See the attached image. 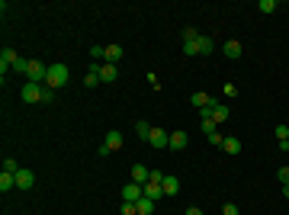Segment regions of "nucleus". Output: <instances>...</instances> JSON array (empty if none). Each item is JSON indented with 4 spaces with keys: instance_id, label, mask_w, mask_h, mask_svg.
<instances>
[{
    "instance_id": "nucleus-32",
    "label": "nucleus",
    "mask_w": 289,
    "mask_h": 215,
    "mask_svg": "<svg viewBox=\"0 0 289 215\" xmlns=\"http://www.w3.org/2000/svg\"><path fill=\"white\" fill-rule=\"evenodd\" d=\"M276 138H280V141H283V138H289V125H283V122L276 125Z\"/></svg>"
},
{
    "instance_id": "nucleus-25",
    "label": "nucleus",
    "mask_w": 289,
    "mask_h": 215,
    "mask_svg": "<svg viewBox=\"0 0 289 215\" xmlns=\"http://www.w3.org/2000/svg\"><path fill=\"white\" fill-rule=\"evenodd\" d=\"M260 10H264V13H276L280 3H276V0H260Z\"/></svg>"
},
{
    "instance_id": "nucleus-16",
    "label": "nucleus",
    "mask_w": 289,
    "mask_h": 215,
    "mask_svg": "<svg viewBox=\"0 0 289 215\" xmlns=\"http://www.w3.org/2000/svg\"><path fill=\"white\" fill-rule=\"evenodd\" d=\"M228 116H231V109L225 106V103H212V119H215V125H219V122H225Z\"/></svg>"
},
{
    "instance_id": "nucleus-30",
    "label": "nucleus",
    "mask_w": 289,
    "mask_h": 215,
    "mask_svg": "<svg viewBox=\"0 0 289 215\" xmlns=\"http://www.w3.org/2000/svg\"><path fill=\"white\" fill-rule=\"evenodd\" d=\"M55 100V90L52 87H42V103H52Z\"/></svg>"
},
{
    "instance_id": "nucleus-2",
    "label": "nucleus",
    "mask_w": 289,
    "mask_h": 215,
    "mask_svg": "<svg viewBox=\"0 0 289 215\" xmlns=\"http://www.w3.org/2000/svg\"><path fill=\"white\" fill-rule=\"evenodd\" d=\"M45 74H48V64H42V61H36V58H29V71H26L29 84H45Z\"/></svg>"
},
{
    "instance_id": "nucleus-12",
    "label": "nucleus",
    "mask_w": 289,
    "mask_h": 215,
    "mask_svg": "<svg viewBox=\"0 0 289 215\" xmlns=\"http://www.w3.org/2000/svg\"><path fill=\"white\" fill-rule=\"evenodd\" d=\"M116 77H119V68H116V64H100V80H103V84H113Z\"/></svg>"
},
{
    "instance_id": "nucleus-9",
    "label": "nucleus",
    "mask_w": 289,
    "mask_h": 215,
    "mask_svg": "<svg viewBox=\"0 0 289 215\" xmlns=\"http://www.w3.org/2000/svg\"><path fill=\"white\" fill-rule=\"evenodd\" d=\"M151 180V170L144 167V164H132V183H138V186H144Z\"/></svg>"
},
{
    "instance_id": "nucleus-23",
    "label": "nucleus",
    "mask_w": 289,
    "mask_h": 215,
    "mask_svg": "<svg viewBox=\"0 0 289 215\" xmlns=\"http://www.w3.org/2000/svg\"><path fill=\"white\" fill-rule=\"evenodd\" d=\"M135 135H138V138H144V141H148V138H151V125L144 122V119H142V122H135Z\"/></svg>"
},
{
    "instance_id": "nucleus-11",
    "label": "nucleus",
    "mask_w": 289,
    "mask_h": 215,
    "mask_svg": "<svg viewBox=\"0 0 289 215\" xmlns=\"http://www.w3.org/2000/svg\"><path fill=\"white\" fill-rule=\"evenodd\" d=\"M222 52H225V58H231V61H235V58H241V55H244V48H241V42L228 39V42L222 45Z\"/></svg>"
},
{
    "instance_id": "nucleus-19",
    "label": "nucleus",
    "mask_w": 289,
    "mask_h": 215,
    "mask_svg": "<svg viewBox=\"0 0 289 215\" xmlns=\"http://www.w3.org/2000/svg\"><path fill=\"white\" fill-rule=\"evenodd\" d=\"M138 215H154V199H148V196H142V199L135 202Z\"/></svg>"
},
{
    "instance_id": "nucleus-13",
    "label": "nucleus",
    "mask_w": 289,
    "mask_h": 215,
    "mask_svg": "<svg viewBox=\"0 0 289 215\" xmlns=\"http://www.w3.org/2000/svg\"><path fill=\"white\" fill-rule=\"evenodd\" d=\"M122 55H125V48H122V45H106L103 58H106V64H116V61H122Z\"/></svg>"
},
{
    "instance_id": "nucleus-1",
    "label": "nucleus",
    "mask_w": 289,
    "mask_h": 215,
    "mask_svg": "<svg viewBox=\"0 0 289 215\" xmlns=\"http://www.w3.org/2000/svg\"><path fill=\"white\" fill-rule=\"evenodd\" d=\"M68 77H71L68 64L55 61V64H48V74H45V87H52V90H58V87H64V84H68Z\"/></svg>"
},
{
    "instance_id": "nucleus-5",
    "label": "nucleus",
    "mask_w": 289,
    "mask_h": 215,
    "mask_svg": "<svg viewBox=\"0 0 289 215\" xmlns=\"http://www.w3.org/2000/svg\"><path fill=\"white\" fill-rule=\"evenodd\" d=\"M42 87H45V84H26L23 93H20L23 103H42Z\"/></svg>"
},
{
    "instance_id": "nucleus-21",
    "label": "nucleus",
    "mask_w": 289,
    "mask_h": 215,
    "mask_svg": "<svg viewBox=\"0 0 289 215\" xmlns=\"http://www.w3.org/2000/svg\"><path fill=\"white\" fill-rule=\"evenodd\" d=\"M0 190H3V193L16 190V174H7V170H3V174H0Z\"/></svg>"
},
{
    "instance_id": "nucleus-22",
    "label": "nucleus",
    "mask_w": 289,
    "mask_h": 215,
    "mask_svg": "<svg viewBox=\"0 0 289 215\" xmlns=\"http://www.w3.org/2000/svg\"><path fill=\"white\" fill-rule=\"evenodd\" d=\"M84 84L87 87H100V84H103V80H100V64H93V68H90V74L84 77Z\"/></svg>"
},
{
    "instance_id": "nucleus-7",
    "label": "nucleus",
    "mask_w": 289,
    "mask_h": 215,
    "mask_svg": "<svg viewBox=\"0 0 289 215\" xmlns=\"http://www.w3.org/2000/svg\"><path fill=\"white\" fill-rule=\"evenodd\" d=\"M142 196H144V186H138V183L122 186V202H138Z\"/></svg>"
},
{
    "instance_id": "nucleus-17",
    "label": "nucleus",
    "mask_w": 289,
    "mask_h": 215,
    "mask_svg": "<svg viewBox=\"0 0 289 215\" xmlns=\"http://www.w3.org/2000/svg\"><path fill=\"white\" fill-rule=\"evenodd\" d=\"M186 148V132H170V151H183Z\"/></svg>"
},
{
    "instance_id": "nucleus-18",
    "label": "nucleus",
    "mask_w": 289,
    "mask_h": 215,
    "mask_svg": "<svg viewBox=\"0 0 289 215\" xmlns=\"http://www.w3.org/2000/svg\"><path fill=\"white\" fill-rule=\"evenodd\" d=\"M222 151L225 154H241V141H238L235 135H228V138L222 141Z\"/></svg>"
},
{
    "instance_id": "nucleus-36",
    "label": "nucleus",
    "mask_w": 289,
    "mask_h": 215,
    "mask_svg": "<svg viewBox=\"0 0 289 215\" xmlns=\"http://www.w3.org/2000/svg\"><path fill=\"white\" fill-rule=\"evenodd\" d=\"M186 215H203V209H199V206H190V209H186Z\"/></svg>"
},
{
    "instance_id": "nucleus-37",
    "label": "nucleus",
    "mask_w": 289,
    "mask_h": 215,
    "mask_svg": "<svg viewBox=\"0 0 289 215\" xmlns=\"http://www.w3.org/2000/svg\"><path fill=\"white\" fill-rule=\"evenodd\" d=\"M283 196H286V199H289V183H283Z\"/></svg>"
},
{
    "instance_id": "nucleus-8",
    "label": "nucleus",
    "mask_w": 289,
    "mask_h": 215,
    "mask_svg": "<svg viewBox=\"0 0 289 215\" xmlns=\"http://www.w3.org/2000/svg\"><path fill=\"white\" fill-rule=\"evenodd\" d=\"M32 183H36V174H32V170H26V167L16 170V190H29Z\"/></svg>"
},
{
    "instance_id": "nucleus-10",
    "label": "nucleus",
    "mask_w": 289,
    "mask_h": 215,
    "mask_svg": "<svg viewBox=\"0 0 289 215\" xmlns=\"http://www.w3.org/2000/svg\"><path fill=\"white\" fill-rule=\"evenodd\" d=\"M161 183H164V180H148V183H144V196L158 202L161 196H164V186H161Z\"/></svg>"
},
{
    "instance_id": "nucleus-6",
    "label": "nucleus",
    "mask_w": 289,
    "mask_h": 215,
    "mask_svg": "<svg viewBox=\"0 0 289 215\" xmlns=\"http://www.w3.org/2000/svg\"><path fill=\"white\" fill-rule=\"evenodd\" d=\"M151 148H170V132L164 129H151V138H148Z\"/></svg>"
},
{
    "instance_id": "nucleus-20",
    "label": "nucleus",
    "mask_w": 289,
    "mask_h": 215,
    "mask_svg": "<svg viewBox=\"0 0 289 215\" xmlns=\"http://www.w3.org/2000/svg\"><path fill=\"white\" fill-rule=\"evenodd\" d=\"M196 48H199V55H212V36H199L196 39Z\"/></svg>"
},
{
    "instance_id": "nucleus-35",
    "label": "nucleus",
    "mask_w": 289,
    "mask_h": 215,
    "mask_svg": "<svg viewBox=\"0 0 289 215\" xmlns=\"http://www.w3.org/2000/svg\"><path fill=\"white\" fill-rule=\"evenodd\" d=\"M103 52H106L103 45H93V48H90V58H103Z\"/></svg>"
},
{
    "instance_id": "nucleus-29",
    "label": "nucleus",
    "mask_w": 289,
    "mask_h": 215,
    "mask_svg": "<svg viewBox=\"0 0 289 215\" xmlns=\"http://www.w3.org/2000/svg\"><path fill=\"white\" fill-rule=\"evenodd\" d=\"M3 170H7V174H16V170H20V164H16L13 157H7V161H3Z\"/></svg>"
},
{
    "instance_id": "nucleus-34",
    "label": "nucleus",
    "mask_w": 289,
    "mask_h": 215,
    "mask_svg": "<svg viewBox=\"0 0 289 215\" xmlns=\"http://www.w3.org/2000/svg\"><path fill=\"white\" fill-rule=\"evenodd\" d=\"M276 177H280V183H289V167H280V170H276Z\"/></svg>"
},
{
    "instance_id": "nucleus-24",
    "label": "nucleus",
    "mask_w": 289,
    "mask_h": 215,
    "mask_svg": "<svg viewBox=\"0 0 289 215\" xmlns=\"http://www.w3.org/2000/svg\"><path fill=\"white\" fill-rule=\"evenodd\" d=\"M203 135H206V138H212V135H215V119H203Z\"/></svg>"
},
{
    "instance_id": "nucleus-15",
    "label": "nucleus",
    "mask_w": 289,
    "mask_h": 215,
    "mask_svg": "<svg viewBox=\"0 0 289 215\" xmlns=\"http://www.w3.org/2000/svg\"><path fill=\"white\" fill-rule=\"evenodd\" d=\"M164 196H177V193H180V180L177 177H170V174H164Z\"/></svg>"
},
{
    "instance_id": "nucleus-3",
    "label": "nucleus",
    "mask_w": 289,
    "mask_h": 215,
    "mask_svg": "<svg viewBox=\"0 0 289 215\" xmlns=\"http://www.w3.org/2000/svg\"><path fill=\"white\" fill-rule=\"evenodd\" d=\"M119 148H122V132H109V135H106V141H103V145H100V154H103V157H106V154L109 151H119Z\"/></svg>"
},
{
    "instance_id": "nucleus-14",
    "label": "nucleus",
    "mask_w": 289,
    "mask_h": 215,
    "mask_svg": "<svg viewBox=\"0 0 289 215\" xmlns=\"http://www.w3.org/2000/svg\"><path fill=\"white\" fill-rule=\"evenodd\" d=\"M190 103H193V106H196V109H209V106H212V97H209V93H203V90H199V93H193V97H190Z\"/></svg>"
},
{
    "instance_id": "nucleus-26",
    "label": "nucleus",
    "mask_w": 289,
    "mask_h": 215,
    "mask_svg": "<svg viewBox=\"0 0 289 215\" xmlns=\"http://www.w3.org/2000/svg\"><path fill=\"white\" fill-rule=\"evenodd\" d=\"M199 39V32L193 29V26H186V29H183V42H196Z\"/></svg>"
},
{
    "instance_id": "nucleus-33",
    "label": "nucleus",
    "mask_w": 289,
    "mask_h": 215,
    "mask_svg": "<svg viewBox=\"0 0 289 215\" xmlns=\"http://www.w3.org/2000/svg\"><path fill=\"white\" fill-rule=\"evenodd\" d=\"M222 215H238V206L235 202H225V206H222Z\"/></svg>"
},
{
    "instance_id": "nucleus-28",
    "label": "nucleus",
    "mask_w": 289,
    "mask_h": 215,
    "mask_svg": "<svg viewBox=\"0 0 289 215\" xmlns=\"http://www.w3.org/2000/svg\"><path fill=\"white\" fill-rule=\"evenodd\" d=\"M183 52H186V58H193V55H199L196 42H183Z\"/></svg>"
},
{
    "instance_id": "nucleus-31",
    "label": "nucleus",
    "mask_w": 289,
    "mask_h": 215,
    "mask_svg": "<svg viewBox=\"0 0 289 215\" xmlns=\"http://www.w3.org/2000/svg\"><path fill=\"white\" fill-rule=\"evenodd\" d=\"M122 215H138L135 202H122Z\"/></svg>"
},
{
    "instance_id": "nucleus-27",
    "label": "nucleus",
    "mask_w": 289,
    "mask_h": 215,
    "mask_svg": "<svg viewBox=\"0 0 289 215\" xmlns=\"http://www.w3.org/2000/svg\"><path fill=\"white\" fill-rule=\"evenodd\" d=\"M222 93H225V100H235V97H238V87L235 84H225V87H222Z\"/></svg>"
},
{
    "instance_id": "nucleus-4",
    "label": "nucleus",
    "mask_w": 289,
    "mask_h": 215,
    "mask_svg": "<svg viewBox=\"0 0 289 215\" xmlns=\"http://www.w3.org/2000/svg\"><path fill=\"white\" fill-rule=\"evenodd\" d=\"M16 61H20V52H16V48H3V52H0V74L7 77V71L13 68Z\"/></svg>"
}]
</instances>
